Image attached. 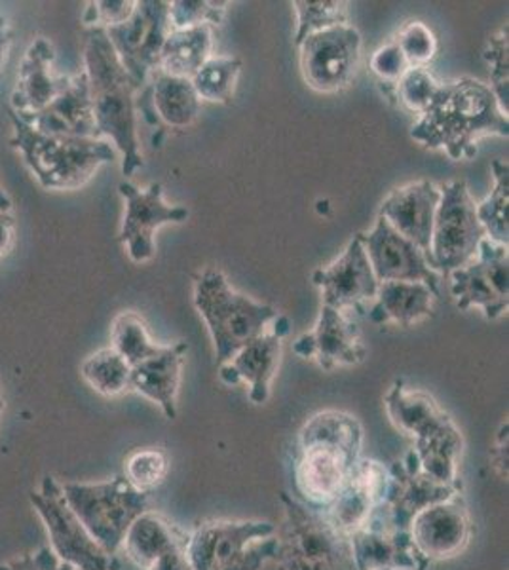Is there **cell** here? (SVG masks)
<instances>
[{
  "instance_id": "obj_11",
  "label": "cell",
  "mask_w": 509,
  "mask_h": 570,
  "mask_svg": "<svg viewBox=\"0 0 509 570\" xmlns=\"http://www.w3.org/2000/svg\"><path fill=\"white\" fill-rule=\"evenodd\" d=\"M298 50L306 85L322 94H335L349 88L358 72L361 35L352 26L331 27L306 37Z\"/></svg>"
},
{
  "instance_id": "obj_12",
  "label": "cell",
  "mask_w": 509,
  "mask_h": 570,
  "mask_svg": "<svg viewBox=\"0 0 509 570\" xmlns=\"http://www.w3.org/2000/svg\"><path fill=\"white\" fill-rule=\"evenodd\" d=\"M451 292L460 311L479 306L484 318L497 320L508 311L509 259L508 246H500L484 238L479 244L478 261L449 274Z\"/></svg>"
},
{
  "instance_id": "obj_48",
  "label": "cell",
  "mask_w": 509,
  "mask_h": 570,
  "mask_svg": "<svg viewBox=\"0 0 509 570\" xmlns=\"http://www.w3.org/2000/svg\"><path fill=\"white\" fill-rule=\"evenodd\" d=\"M16 240V220L12 214H0V259L7 257Z\"/></svg>"
},
{
  "instance_id": "obj_46",
  "label": "cell",
  "mask_w": 509,
  "mask_h": 570,
  "mask_svg": "<svg viewBox=\"0 0 509 570\" xmlns=\"http://www.w3.org/2000/svg\"><path fill=\"white\" fill-rule=\"evenodd\" d=\"M276 546V534L265 540H257L239 551L238 556L223 570H263L266 563L274 561Z\"/></svg>"
},
{
  "instance_id": "obj_36",
  "label": "cell",
  "mask_w": 509,
  "mask_h": 570,
  "mask_svg": "<svg viewBox=\"0 0 509 570\" xmlns=\"http://www.w3.org/2000/svg\"><path fill=\"white\" fill-rule=\"evenodd\" d=\"M242 61L238 58H209L190 82L198 98L212 104H231L238 82Z\"/></svg>"
},
{
  "instance_id": "obj_6",
  "label": "cell",
  "mask_w": 509,
  "mask_h": 570,
  "mask_svg": "<svg viewBox=\"0 0 509 570\" xmlns=\"http://www.w3.org/2000/svg\"><path fill=\"white\" fill-rule=\"evenodd\" d=\"M194 305L212 333L217 362L225 363L245 344L265 335L277 318L274 306L234 292L219 271H206L194 284Z\"/></svg>"
},
{
  "instance_id": "obj_50",
  "label": "cell",
  "mask_w": 509,
  "mask_h": 570,
  "mask_svg": "<svg viewBox=\"0 0 509 570\" xmlns=\"http://www.w3.org/2000/svg\"><path fill=\"white\" fill-rule=\"evenodd\" d=\"M0 214H12V198L0 188Z\"/></svg>"
},
{
  "instance_id": "obj_2",
  "label": "cell",
  "mask_w": 509,
  "mask_h": 570,
  "mask_svg": "<svg viewBox=\"0 0 509 570\" xmlns=\"http://www.w3.org/2000/svg\"><path fill=\"white\" fill-rule=\"evenodd\" d=\"M509 136L508 115L500 109L489 86L476 78L443 82L433 104L411 128L414 141L446 150L452 160L478 155L481 137Z\"/></svg>"
},
{
  "instance_id": "obj_19",
  "label": "cell",
  "mask_w": 509,
  "mask_h": 570,
  "mask_svg": "<svg viewBox=\"0 0 509 570\" xmlns=\"http://www.w3.org/2000/svg\"><path fill=\"white\" fill-rule=\"evenodd\" d=\"M293 351L298 356L314 357L325 371H333L339 365H358L368 356L358 325L344 318L341 311L325 305L322 306L314 333L298 338Z\"/></svg>"
},
{
  "instance_id": "obj_32",
  "label": "cell",
  "mask_w": 509,
  "mask_h": 570,
  "mask_svg": "<svg viewBox=\"0 0 509 570\" xmlns=\"http://www.w3.org/2000/svg\"><path fill=\"white\" fill-rule=\"evenodd\" d=\"M212 27L198 26L190 29H172L164 42L158 71L172 77L190 78L200 71L207 59L212 58Z\"/></svg>"
},
{
  "instance_id": "obj_13",
  "label": "cell",
  "mask_w": 509,
  "mask_h": 570,
  "mask_svg": "<svg viewBox=\"0 0 509 570\" xmlns=\"http://www.w3.org/2000/svg\"><path fill=\"white\" fill-rule=\"evenodd\" d=\"M118 193L124 198L123 227L118 240L128 249L129 259L141 265L155 257V233L169 223L188 219V209L168 206L161 195L160 183L149 188H139L134 183L123 181Z\"/></svg>"
},
{
  "instance_id": "obj_37",
  "label": "cell",
  "mask_w": 509,
  "mask_h": 570,
  "mask_svg": "<svg viewBox=\"0 0 509 570\" xmlns=\"http://www.w3.org/2000/svg\"><path fill=\"white\" fill-rule=\"evenodd\" d=\"M169 473V456L164 449L143 448L128 454L124 462V478L137 493L149 497L166 481Z\"/></svg>"
},
{
  "instance_id": "obj_29",
  "label": "cell",
  "mask_w": 509,
  "mask_h": 570,
  "mask_svg": "<svg viewBox=\"0 0 509 570\" xmlns=\"http://www.w3.org/2000/svg\"><path fill=\"white\" fill-rule=\"evenodd\" d=\"M150 107L143 109L150 124L158 122V118L174 126L187 128L200 115V101L188 78L172 77L166 72L156 71L149 80Z\"/></svg>"
},
{
  "instance_id": "obj_34",
  "label": "cell",
  "mask_w": 509,
  "mask_h": 570,
  "mask_svg": "<svg viewBox=\"0 0 509 570\" xmlns=\"http://www.w3.org/2000/svg\"><path fill=\"white\" fill-rule=\"evenodd\" d=\"M110 348L117 351L131 367L161 351L160 344L150 338L147 325L136 312H123L115 318L110 330Z\"/></svg>"
},
{
  "instance_id": "obj_33",
  "label": "cell",
  "mask_w": 509,
  "mask_h": 570,
  "mask_svg": "<svg viewBox=\"0 0 509 570\" xmlns=\"http://www.w3.org/2000/svg\"><path fill=\"white\" fill-rule=\"evenodd\" d=\"M131 365L112 348H101L86 357L80 365V376L94 392L115 397L129 390Z\"/></svg>"
},
{
  "instance_id": "obj_22",
  "label": "cell",
  "mask_w": 509,
  "mask_h": 570,
  "mask_svg": "<svg viewBox=\"0 0 509 570\" xmlns=\"http://www.w3.org/2000/svg\"><path fill=\"white\" fill-rule=\"evenodd\" d=\"M21 120L50 136L97 137L94 105L85 71L67 77L61 91L45 109Z\"/></svg>"
},
{
  "instance_id": "obj_3",
  "label": "cell",
  "mask_w": 509,
  "mask_h": 570,
  "mask_svg": "<svg viewBox=\"0 0 509 570\" xmlns=\"http://www.w3.org/2000/svg\"><path fill=\"white\" fill-rule=\"evenodd\" d=\"M85 75L90 88L97 137L112 142L123 156V174L131 177L143 168L137 136L136 94L141 88L118 59L104 27L85 31Z\"/></svg>"
},
{
  "instance_id": "obj_40",
  "label": "cell",
  "mask_w": 509,
  "mask_h": 570,
  "mask_svg": "<svg viewBox=\"0 0 509 570\" xmlns=\"http://www.w3.org/2000/svg\"><path fill=\"white\" fill-rule=\"evenodd\" d=\"M439 88L441 82L425 71L424 67H411L398 82L395 98L400 99V104L405 105L407 109L424 115L438 96Z\"/></svg>"
},
{
  "instance_id": "obj_20",
  "label": "cell",
  "mask_w": 509,
  "mask_h": 570,
  "mask_svg": "<svg viewBox=\"0 0 509 570\" xmlns=\"http://www.w3.org/2000/svg\"><path fill=\"white\" fill-rule=\"evenodd\" d=\"M439 200L441 193L432 181H419L395 188L381 206V217L407 240L417 244L428 257V263H432L430 247Z\"/></svg>"
},
{
  "instance_id": "obj_27",
  "label": "cell",
  "mask_w": 509,
  "mask_h": 570,
  "mask_svg": "<svg viewBox=\"0 0 509 570\" xmlns=\"http://www.w3.org/2000/svg\"><path fill=\"white\" fill-rule=\"evenodd\" d=\"M384 405L393 426L413 440L425 438L452 421L432 395L422 390H411L403 381H395L388 390Z\"/></svg>"
},
{
  "instance_id": "obj_7",
  "label": "cell",
  "mask_w": 509,
  "mask_h": 570,
  "mask_svg": "<svg viewBox=\"0 0 509 570\" xmlns=\"http://www.w3.org/2000/svg\"><path fill=\"white\" fill-rule=\"evenodd\" d=\"M61 491L99 548L118 558L129 525L149 510V497L137 493L124 475L101 481H61Z\"/></svg>"
},
{
  "instance_id": "obj_47",
  "label": "cell",
  "mask_w": 509,
  "mask_h": 570,
  "mask_svg": "<svg viewBox=\"0 0 509 570\" xmlns=\"http://www.w3.org/2000/svg\"><path fill=\"white\" fill-rule=\"evenodd\" d=\"M185 546H187V542L175 546L172 550L166 551L147 570H193L187 558V551H185Z\"/></svg>"
},
{
  "instance_id": "obj_39",
  "label": "cell",
  "mask_w": 509,
  "mask_h": 570,
  "mask_svg": "<svg viewBox=\"0 0 509 570\" xmlns=\"http://www.w3.org/2000/svg\"><path fill=\"white\" fill-rule=\"evenodd\" d=\"M225 0H175L169 2L172 29H190L198 26H219L225 18Z\"/></svg>"
},
{
  "instance_id": "obj_31",
  "label": "cell",
  "mask_w": 509,
  "mask_h": 570,
  "mask_svg": "<svg viewBox=\"0 0 509 570\" xmlns=\"http://www.w3.org/2000/svg\"><path fill=\"white\" fill-rule=\"evenodd\" d=\"M187 538L188 532L180 531L179 527L174 525L160 513L147 510L129 525L120 551L126 553V558L136 564L137 569L147 570L166 551L175 546L185 544Z\"/></svg>"
},
{
  "instance_id": "obj_43",
  "label": "cell",
  "mask_w": 509,
  "mask_h": 570,
  "mask_svg": "<svg viewBox=\"0 0 509 570\" xmlns=\"http://www.w3.org/2000/svg\"><path fill=\"white\" fill-rule=\"evenodd\" d=\"M371 69L374 77L379 78L382 91L390 101H395V90L401 77L405 75L411 66L407 63L405 56L400 50V46L395 45V40L379 48L371 58Z\"/></svg>"
},
{
  "instance_id": "obj_25",
  "label": "cell",
  "mask_w": 509,
  "mask_h": 570,
  "mask_svg": "<svg viewBox=\"0 0 509 570\" xmlns=\"http://www.w3.org/2000/svg\"><path fill=\"white\" fill-rule=\"evenodd\" d=\"M187 352V343L161 346V351L156 356L131 367V375H129V390L156 403L169 421L177 419L180 367Z\"/></svg>"
},
{
  "instance_id": "obj_10",
  "label": "cell",
  "mask_w": 509,
  "mask_h": 570,
  "mask_svg": "<svg viewBox=\"0 0 509 570\" xmlns=\"http://www.w3.org/2000/svg\"><path fill=\"white\" fill-rule=\"evenodd\" d=\"M105 31L124 69L143 88L160 69L161 48L172 33L169 2L139 0L128 20Z\"/></svg>"
},
{
  "instance_id": "obj_18",
  "label": "cell",
  "mask_w": 509,
  "mask_h": 570,
  "mask_svg": "<svg viewBox=\"0 0 509 570\" xmlns=\"http://www.w3.org/2000/svg\"><path fill=\"white\" fill-rule=\"evenodd\" d=\"M312 282L322 289L323 305L335 311L376 297L379 279L371 268L360 234L333 265L314 271Z\"/></svg>"
},
{
  "instance_id": "obj_42",
  "label": "cell",
  "mask_w": 509,
  "mask_h": 570,
  "mask_svg": "<svg viewBox=\"0 0 509 570\" xmlns=\"http://www.w3.org/2000/svg\"><path fill=\"white\" fill-rule=\"evenodd\" d=\"M395 45L400 46L411 67L428 66L438 53V39L422 21H409L398 35Z\"/></svg>"
},
{
  "instance_id": "obj_15",
  "label": "cell",
  "mask_w": 509,
  "mask_h": 570,
  "mask_svg": "<svg viewBox=\"0 0 509 570\" xmlns=\"http://www.w3.org/2000/svg\"><path fill=\"white\" fill-rule=\"evenodd\" d=\"M374 276L382 282H420L439 295V274L432 271L424 252L407 240L395 228L379 215L373 230L360 234Z\"/></svg>"
},
{
  "instance_id": "obj_16",
  "label": "cell",
  "mask_w": 509,
  "mask_h": 570,
  "mask_svg": "<svg viewBox=\"0 0 509 570\" xmlns=\"http://www.w3.org/2000/svg\"><path fill=\"white\" fill-rule=\"evenodd\" d=\"M274 534L271 521L213 519L188 532L185 551L193 570H223L247 546Z\"/></svg>"
},
{
  "instance_id": "obj_14",
  "label": "cell",
  "mask_w": 509,
  "mask_h": 570,
  "mask_svg": "<svg viewBox=\"0 0 509 570\" xmlns=\"http://www.w3.org/2000/svg\"><path fill=\"white\" fill-rule=\"evenodd\" d=\"M407 532L417 556L428 567L435 561L457 558L473 537V523L464 494L457 493L449 500L428 505L414 515Z\"/></svg>"
},
{
  "instance_id": "obj_21",
  "label": "cell",
  "mask_w": 509,
  "mask_h": 570,
  "mask_svg": "<svg viewBox=\"0 0 509 570\" xmlns=\"http://www.w3.org/2000/svg\"><path fill=\"white\" fill-rule=\"evenodd\" d=\"M56 50L46 37H37L21 59L20 71L16 77L10 109L18 117L27 118L45 109L58 96L67 77L56 72Z\"/></svg>"
},
{
  "instance_id": "obj_45",
  "label": "cell",
  "mask_w": 509,
  "mask_h": 570,
  "mask_svg": "<svg viewBox=\"0 0 509 570\" xmlns=\"http://www.w3.org/2000/svg\"><path fill=\"white\" fill-rule=\"evenodd\" d=\"M0 570H77L65 563L53 553L50 546H42L39 550L27 551L18 558L8 559L0 563Z\"/></svg>"
},
{
  "instance_id": "obj_24",
  "label": "cell",
  "mask_w": 509,
  "mask_h": 570,
  "mask_svg": "<svg viewBox=\"0 0 509 570\" xmlns=\"http://www.w3.org/2000/svg\"><path fill=\"white\" fill-rule=\"evenodd\" d=\"M280 356L282 337H277L276 333H265L245 344L228 362L221 363V381L231 386L244 383L249 389V400L263 405L271 397L272 381L276 375Z\"/></svg>"
},
{
  "instance_id": "obj_1",
  "label": "cell",
  "mask_w": 509,
  "mask_h": 570,
  "mask_svg": "<svg viewBox=\"0 0 509 570\" xmlns=\"http://www.w3.org/2000/svg\"><path fill=\"white\" fill-rule=\"evenodd\" d=\"M363 426L344 411L310 416L293 451V487L303 504L323 512L349 485L361 461Z\"/></svg>"
},
{
  "instance_id": "obj_9",
  "label": "cell",
  "mask_w": 509,
  "mask_h": 570,
  "mask_svg": "<svg viewBox=\"0 0 509 570\" xmlns=\"http://www.w3.org/2000/svg\"><path fill=\"white\" fill-rule=\"evenodd\" d=\"M439 193L441 200L433 220L430 265L435 273L449 276L476 261L479 244L487 238V233L479 223L478 206L471 200L466 181L447 183Z\"/></svg>"
},
{
  "instance_id": "obj_26",
  "label": "cell",
  "mask_w": 509,
  "mask_h": 570,
  "mask_svg": "<svg viewBox=\"0 0 509 570\" xmlns=\"http://www.w3.org/2000/svg\"><path fill=\"white\" fill-rule=\"evenodd\" d=\"M349 540L358 570H428L407 531L361 529Z\"/></svg>"
},
{
  "instance_id": "obj_51",
  "label": "cell",
  "mask_w": 509,
  "mask_h": 570,
  "mask_svg": "<svg viewBox=\"0 0 509 570\" xmlns=\"http://www.w3.org/2000/svg\"><path fill=\"white\" fill-rule=\"evenodd\" d=\"M4 407H7V403H4V395L0 392V416L4 413Z\"/></svg>"
},
{
  "instance_id": "obj_8",
  "label": "cell",
  "mask_w": 509,
  "mask_h": 570,
  "mask_svg": "<svg viewBox=\"0 0 509 570\" xmlns=\"http://www.w3.org/2000/svg\"><path fill=\"white\" fill-rule=\"evenodd\" d=\"M29 502L45 525L50 548L61 561L77 570L120 569L118 558L105 553L72 512L58 478L45 475L39 487L29 493Z\"/></svg>"
},
{
  "instance_id": "obj_49",
  "label": "cell",
  "mask_w": 509,
  "mask_h": 570,
  "mask_svg": "<svg viewBox=\"0 0 509 570\" xmlns=\"http://www.w3.org/2000/svg\"><path fill=\"white\" fill-rule=\"evenodd\" d=\"M10 48H12V29L10 23L0 16V72L7 66Z\"/></svg>"
},
{
  "instance_id": "obj_17",
  "label": "cell",
  "mask_w": 509,
  "mask_h": 570,
  "mask_svg": "<svg viewBox=\"0 0 509 570\" xmlns=\"http://www.w3.org/2000/svg\"><path fill=\"white\" fill-rule=\"evenodd\" d=\"M390 480V468L379 461L361 459L349 485L342 489L327 510H323V515L342 537H352L365 527L374 508L386 502Z\"/></svg>"
},
{
  "instance_id": "obj_38",
  "label": "cell",
  "mask_w": 509,
  "mask_h": 570,
  "mask_svg": "<svg viewBox=\"0 0 509 570\" xmlns=\"http://www.w3.org/2000/svg\"><path fill=\"white\" fill-rule=\"evenodd\" d=\"M298 29L295 45H303L310 35L322 33L331 27L349 26V4L341 0H295Z\"/></svg>"
},
{
  "instance_id": "obj_30",
  "label": "cell",
  "mask_w": 509,
  "mask_h": 570,
  "mask_svg": "<svg viewBox=\"0 0 509 570\" xmlns=\"http://www.w3.org/2000/svg\"><path fill=\"white\" fill-rule=\"evenodd\" d=\"M435 297L438 295L420 282H382L369 320L373 324L395 322L401 327H411L432 314Z\"/></svg>"
},
{
  "instance_id": "obj_28",
  "label": "cell",
  "mask_w": 509,
  "mask_h": 570,
  "mask_svg": "<svg viewBox=\"0 0 509 570\" xmlns=\"http://www.w3.org/2000/svg\"><path fill=\"white\" fill-rule=\"evenodd\" d=\"M464 451V440L454 422H447L446 426L438 428L425 438L414 440L409 454L413 456L414 464L420 472L441 485L460 487L462 481L458 475L460 459Z\"/></svg>"
},
{
  "instance_id": "obj_5",
  "label": "cell",
  "mask_w": 509,
  "mask_h": 570,
  "mask_svg": "<svg viewBox=\"0 0 509 570\" xmlns=\"http://www.w3.org/2000/svg\"><path fill=\"white\" fill-rule=\"evenodd\" d=\"M280 500L284 519L276 527L277 570H358L349 538L336 532L323 512L285 491Z\"/></svg>"
},
{
  "instance_id": "obj_23",
  "label": "cell",
  "mask_w": 509,
  "mask_h": 570,
  "mask_svg": "<svg viewBox=\"0 0 509 570\" xmlns=\"http://www.w3.org/2000/svg\"><path fill=\"white\" fill-rule=\"evenodd\" d=\"M390 468V491L386 505L392 515L395 531H409V525L417 513L428 505L449 500L462 493L460 487L441 485L420 472L413 456L407 453L401 462H393Z\"/></svg>"
},
{
  "instance_id": "obj_4",
  "label": "cell",
  "mask_w": 509,
  "mask_h": 570,
  "mask_svg": "<svg viewBox=\"0 0 509 570\" xmlns=\"http://www.w3.org/2000/svg\"><path fill=\"white\" fill-rule=\"evenodd\" d=\"M8 112L12 122L10 145L46 190L67 193L82 188L99 168L118 160L117 149L107 139L50 136L35 130L12 109Z\"/></svg>"
},
{
  "instance_id": "obj_41",
  "label": "cell",
  "mask_w": 509,
  "mask_h": 570,
  "mask_svg": "<svg viewBox=\"0 0 509 570\" xmlns=\"http://www.w3.org/2000/svg\"><path fill=\"white\" fill-rule=\"evenodd\" d=\"M484 59L490 67V90L495 94L500 109L509 110L508 27L492 35L487 42Z\"/></svg>"
},
{
  "instance_id": "obj_35",
  "label": "cell",
  "mask_w": 509,
  "mask_h": 570,
  "mask_svg": "<svg viewBox=\"0 0 509 570\" xmlns=\"http://www.w3.org/2000/svg\"><path fill=\"white\" fill-rule=\"evenodd\" d=\"M495 188L487 200L478 206L479 223L483 225L487 238L500 246H508L509 166L502 160L492 163Z\"/></svg>"
},
{
  "instance_id": "obj_44",
  "label": "cell",
  "mask_w": 509,
  "mask_h": 570,
  "mask_svg": "<svg viewBox=\"0 0 509 570\" xmlns=\"http://www.w3.org/2000/svg\"><path fill=\"white\" fill-rule=\"evenodd\" d=\"M136 2L131 0H99V2H90L86 8L82 21L88 27H109L118 26L128 20L129 16L134 13Z\"/></svg>"
}]
</instances>
